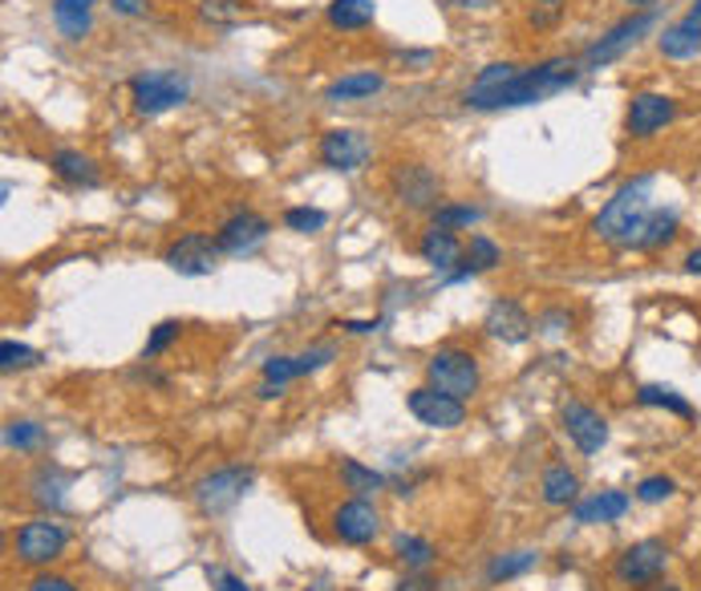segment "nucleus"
<instances>
[{"label":"nucleus","mask_w":701,"mask_h":591,"mask_svg":"<svg viewBox=\"0 0 701 591\" xmlns=\"http://www.w3.org/2000/svg\"><path fill=\"white\" fill-rule=\"evenodd\" d=\"M114 12H123V17H138V12H146V0H110Z\"/></svg>","instance_id":"obj_48"},{"label":"nucleus","mask_w":701,"mask_h":591,"mask_svg":"<svg viewBox=\"0 0 701 591\" xmlns=\"http://www.w3.org/2000/svg\"><path fill=\"white\" fill-rule=\"evenodd\" d=\"M629 4H641V9H649V4H653V0H629Z\"/></svg>","instance_id":"obj_54"},{"label":"nucleus","mask_w":701,"mask_h":591,"mask_svg":"<svg viewBox=\"0 0 701 591\" xmlns=\"http://www.w3.org/2000/svg\"><path fill=\"white\" fill-rule=\"evenodd\" d=\"M341 328H345V333H378L381 328V321H341Z\"/></svg>","instance_id":"obj_49"},{"label":"nucleus","mask_w":701,"mask_h":591,"mask_svg":"<svg viewBox=\"0 0 701 591\" xmlns=\"http://www.w3.org/2000/svg\"><path fill=\"white\" fill-rule=\"evenodd\" d=\"M267 232H272V224H267L264 215L256 211H235L227 215L220 224V232H215V244H220L223 256H252L260 244L267 239Z\"/></svg>","instance_id":"obj_16"},{"label":"nucleus","mask_w":701,"mask_h":591,"mask_svg":"<svg viewBox=\"0 0 701 591\" xmlns=\"http://www.w3.org/2000/svg\"><path fill=\"white\" fill-rule=\"evenodd\" d=\"M636 402L649 405V410H669L673 417H693V405L678 390H669V385H641Z\"/></svg>","instance_id":"obj_31"},{"label":"nucleus","mask_w":701,"mask_h":591,"mask_svg":"<svg viewBox=\"0 0 701 591\" xmlns=\"http://www.w3.org/2000/svg\"><path fill=\"white\" fill-rule=\"evenodd\" d=\"M669 543L665 539H636V543H629L616 555L613 563V575L616 583H624V588H653V583L665 575L669 568Z\"/></svg>","instance_id":"obj_5"},{"label":"nucleus","mask_w":701,"mask_h":591,"mask_svg":"<svg viewBox=\"0 0 701 591\" xmlns=\"http://www.w3.org/2000/svg\"><path fill=\"white\" fill-rule=\"evenodd\" d=\"M317 158L329 170H361L373 162V142L361 130H353V126H333L317 142Z\"/></svg>","instance_id":"obj_12"},{"label":"nucleus","mask_w":701,"mask_h":591,"mask_svg":"<svg viewBox=\"0 0 701 591\" xmlns=\"http://www.w3.org/2000/svg\"><path fill=\"white\" fill-rule=\"evenodd\" d=\"M37 361H41V353L21 345V341H4V345H0V368H4V373H12V368H33Z\"/></svg>","instance_id":"obj_38"},{"label":"nucleus","mask_w":701,"mask_h":591,"mask_svg":"<svg viewBox=\"0 0 701 591\" xmlns=\"http://www.w3.org/2000/svg\"><path fill=\"white\" fill-rule=\"evenodd\" d=\"M393 555L406 563V571H426L438 559V551H435V543L422 535H398L393 539Z\"/></svg>","instance_id":"obj_30"},{"label":"nucleus","mask_w":701,"mask_h":591,"mask_svg":"<svg viewBox=\"0 0 701 591\" xmlns=\"http://www.w3.org/2000/svg\"><path fill=\"white\" fill-rule=\"evenodd\" d=\"M450 4H458V9H479V4H490V0H450Z\"/></svg>","instance_id":"obj_52"},{"label":"nucleus","mask_w":701,"mask_h":591,"mask_svg":"<svg viewBox=\"0 0 701 591\" xmlns=\"http://www.w3.org/2000/svg\"><path fill=\"white\" fill-rule=\"evenodd\" d=\"M53 24L66 41H81L94 29V0H53Z\"/></svg>","instance_id":"obj_24"},{"label":"nucleus","mask_w":701,"mask_h":591,"mask_svg":"<svg viewBox=\"0 0 701 591\" xmlns=\"http://www.w3.org/2000/svg\"><path fill=\"white\" fill-rule=\"evenodd\" d=\"M564 12H568V0H535L532 9H527V24H532L535 33H544V29H556L564 21Z\"/></svg>","instance_id":"obj_34"},{"label":"nucleus","mask_w":701,"mask_h":591,"mask_svg":"<svg viewBox=\"0 0 701 591\" xmlns=\"http://www.w3.org/2000/svg\"><path fill=\"white\" fill-rule=\"evenodd\" d=\"M426 381L435 385V390L450 393L458 402H470L483 385V373H479V357L470 353V348H458V345H442L435 357L426 361Z\"/></svg>","instance_id":"obj_3"},{"label":"nucleus","mask_w":701,"mask_h":591,"mask_svg":"<svg viewBox=\"0 0 701 591\" xmlns=\"http://www.w3.org/2000/svg\"><path fill=\"white\" fill-rule=\"evenodd\" d=\"M418 256L430 264L435 272H450L463 259V244H458L455 232H446V227H426L422 239H418Z\"/></svg>","instance_id":"obj_22"},{"label":"nucleus","mask_w":701,"mask_h":591,"mask_svg":"<svg viewBox=\"0 0 701 591\" xmlns=\"http://www.w3.org/2000/svg\"><path fill=\"white\" fill-rule=\"evenodd\" d=\"M199 17L207 24H240L244 0H199Z\"/></svg>","instance_id":"obj_35"},{"label":"nucleus","mask_w":701,"mask_h":591,"mask_svg":"<svg viewBox=\"0 0 701 591\" xmlns=\"http://www.w3.org/2000/svg\"><path fill=\"white\" fill-rule=\"evenodd\" d=\"M653 175H636V179L621 183L616 195L601 207V215L592 219V235L601 244L624 247L636 235V227L645 224V215L653 211Z\"/></svg>","instance_id":"obj_1"},{"label":"nucleus","mask_w":701,"mask_h":591,"mask_svg":"<svg viewBox=\"0 0 701 591\" xmlns=\"http://www.w3.org/2000/svg\"><path fill=\"white\" fill-rule=\"evenodd\" d=\"M398 61L410 69V73H426V69L435 66V53H430V49H410V53H401Z\"/></svg>","instance_id":"obj_44"},{"label":"nucleus","mask_w":701,"mask_h":591,"mask_svg":"<svg viewBox=\"0 0 701 591\" xmlns=\"http://www.w3.org/2000/svg\"><path fill=\"white\" fill-rule=\"evenodd\" d=\"M673 118H678V98H669V93H658V90H641L629 98L624 135L636 138V142H645V138L661 135Z\"/></svg>","instance_id":"obj_10"},{"label":"nucleus","mask_w":701,"mask_h":591,"mask_svg":"<svg viewBox=\"0 0 701 591\" xmlns=\"http://www.w3.org/2000/svg\"><path fill=\"white\" fill-rule=\"evenodd\" d=\"M678 211L673 207H653L645 215V224L636 227V235L629 239L624 247H633V252H658V247L673 244V235H678Z\"/></svg>","instance_id":"obj_20"},{"label":"nucleus","mask_w":701,"mask_h":591,"mask_svg":"<svg viewBox=\"0 0 701 591\" xmlns=\"http://www.w3.org/2000/svg\"><path fill=\"white\" fill-rule=\"evenodd\" d=\"M629 506H633V499H629L624 491H596V494H588V499H580L576 506H572V519H576L580 526L621 523L624 514H629Z\"/></svg>","instance_id":"obj_19"},{"label":"nucleus","mask_w":701,"mask_h":591,"mask_svg":"<svg viewBox=\"0 0 701 591\" xmlns=\"http://www.w3.org/2000/svg\"><path fill=\"white\" fill-rule=\"evenodd\" d=\"M467 264H475L479 272H487V268H495V264H503V252H499L495 244H490L487 235H470Z\"/></svg>","instance_id":"obj_40"},{"label":"nucleus","mask_w":701,"mask_h":591,"mask_svg":"<svg viewBox=\"0 0 701 591\" xmlns=\"http://www.w3.org/2000/svg\"><path fill=\"white\" fill-rule=\"evenodd\" d=\"M559 422H564V434H568V442L580 450V454H601L604 446H608V417H604L601 410H592L588 402H564V410H559Z\"/></svg>","instance_id":"obj_13"},{"label":"nucleus","mask_w":701,"mask_h":591,"mask_svg":"<svg viewBox=\"0 0 701 591\" xmlns=\"http://www.w3.org/2000/svg\"><path fill=\"white\" fill-rule=\"evenodd\" d=\"M435 588H438L435 575H426V571H410V575L398 583V591H435Z\"/></svg>","instance_id":"obj_45"},{"label":"nucleus","mask_w":701,"mask_h":591,"mask_svg":"<svg viewBox=\"0 0 701 591\" xmlns=\"http://www.w3.org/2000/svg\"><path fill=\"white\" fill-rule=\"evenodd\" d=\"M645 591H681V588H678V583H665V580H658V583H653V588H645Z\"/></svg>","instance_id":"obj_53"},{"label":"nucleus","mask_w":701,"mask_h":591,"mask_svg":"<svg viewBox=\"0 0 701 591\" xmlns=\"http://www.w3.org/2000/svg\"><path fill=\"white\" fill-rule=\"evenodd\" d=\"M252 482H256V474H252L247 466H220L195 482L191 499H195V506H199L203 514H223L244 499Z\"/></svg>","instance_id":"obj_9"},{"label":"nucleus","mask_w":701,"mask_h":591,"mask_svg":"<svg viewBox=\"0 0 701 591\" xmlns=\"http://www.w3.org/2000/svg\"><path fill=\"white\" fill-rule=\"evenodd\" d=\"M33 486H37L33 499L45 502V506H61V502H66V494H61V486H66V482H61V474H57V470L49 474V466H45L41 474L33 479Z\"/></svg>","instance_id":"obj_41"},{"label":"nucleus","mask_w":701,"mask_h":591,"mask_svg":"<svg viewBox=\"0 0 701 591\" xmlns=\"http://www.w3.org/2000/svg\"><path fill=\"white\" fill-rule=\"evenodd\" d=\"M29 591H78V588H74L66 575H37V580L29 583Z\"/></svg>","instance_id":"obj_46"},{"label":"nucleus","mask_w":701,"mask_h":591,"mask_svg":"<svg viewBox=\"0 0 701 591\" xmlns=\"http://www.w3.org/2000/svg\"><path fill=\"white\" fill-rule=\"evenodd\" d=\"M678 494V482L669 479V474H649V479L636 482L633 499L636 502H649V506H658V502H669Z\"/></svg>","instance_id":"obj_33"},{"label":"nucleus","mask_w":701,"mask_h":591,"mask_svg":"<svg viewBox=\"0 0 701 591\" xmlns=\"http://www.w3.org/2000/svg\"><path fill=\"white\" fill-rule=\"evenodd\" d=\"M483 328H487V336H495V341H503V345H524L527 336H532V316H527V308L519 301H512V296H503V301H495L487 308V321H483Z\"/></svg>","instance_id":"obj_18"},{"label":"nucleus","mask_w":701,"mask_h":591,"mask_svg":"<svg viewBox=\"0 0 701 591\" xmlns=\"http://www.w3.org/2000/svg\"><path fill=\"white\" fill-rule=\"evenodd\" d=\"M584 73L576 57H552V61H539V66L519 69V78L507 86L499 110H515V106H535V101L552 98V93H564L576 86V78Z\"/></svg>","instance_id":"obj_2"},{"label":"nucleus","mask_w":701,"mask_h":591,"mask_svg":"<svg viewBox=\"0 0 701 591\" xmlns=\"http://www.w3.org/2000/svg\"><path fill=\"white\" fill-rule=\"evenodd\" d=\"M685 17H690V21H693V24H698V29H701V0H693V4H690V12H685Z\"/></svg>","instance_id":"obj_51"},{"label":"nucleus","mask_w":701,"mask_h":591,"mask_svg":"<svg viewBox=\"0 0 701 591\" xmlns=\"http://www.w3.org/2000/svg\"><path fill=\"white\" fill-rule=\"evenodd\" d=\"M178 333H183V324H178V321H163V324H155V333H150V341H146L143 357H146V361L163 357V353H167V348L178 341Z\"/></svg>","instance_id":"obj_39"},{"label":"nucleus","mask_w":701,"mask_h":591,"mask_svg":"<svg viewBox=\"0 0 701 591\" xmlns=\"http://www.w3.org/2000/svg\"><path fill=\"white\" fill-rule=\"evenodd\" d=\"M519 69L524 66H515V61H490V66H483L475 73V81L467 86V93H463V106H470V110H499L503 93L519 78Z\"/></svg>","instance_id":"obj_17"},{"label":"nucleus","mask_w":701,"mask_h":591,"mask_svg":"<svg viewBox=\"0 0 701 591\" xmlns=\"http://www.w3.org/2000/svg\"><path fill=\"white\" fill-rule=\"evenodd\" d=\"M658 24V12L653 9H641L633 12V17H624V21H616L608 33L601 37V41H592L588 49H584V57H580V66L584 69H604V66H613V61H621L629 49L641 41V37L649 33Z\"/></svg>","instance_id":"obj_7"},{"label":"nucleus","mask_w":701,"mask_h":591,"mask_svg":"<svg viewBox=\"0 0 701 591\" xmlns=\"http://www.w3.org/2000/svg\"><path fill=\"white\" fill-rule=\"evenodd\" d=\"M390 195L406 211H435L442 199V179L426 162H398L390 170Z\"/></svg>","instance_id":"obj_8"},{"label":"nucleus","mask_w":701,"mask_h":591,"mask_svg":"<svg viewBox=\"0 0 701 591\" xmlns=\"http://www.w3.org/2000/svg\"><path fill=\"white\" fill-rule=\"evenodd\" d=\"M539 563V551L535 546H519V551H507V555H495L487 568V580L490 583H503V580H519L527 571Z\"/></svg>","instance_id":"obj_28"},{"label":"nucleus","mask_w":701,"mask_h":591,"mask_svg":"<svg viewBox=\"0 0 701 591\" xmlns=\"http://www.w3.org/2000/svg\"><path fill=\"white\" fill-rule=\"evenodd\" d=\"M324 224H329V215H324L321 207H289V211H284V227H289V232L317 235Z\"/></svg>","instance_id":"obj_36"},{"label":"nucleus","mask_w":701,"mask_h":591,"mask_svg":"<svg viewBox=\"0 0 701 591\" xmlns=\"http://www.w3.org/2000/svg\"><path fill=\"white\" fill-rule=\"evenodd\" d=\"M381 86H386V78H381V73H373V69H357V73L337 78L333 86L324 90V98H329V101H361V98H373Z\"/></svg>","instance_id":"obj_27"},{"label":"nucleus","mask_w":701,"mask_h":591,"mask_svg":"<svg viewBox=\"0 0 701 591\" xmlns=\"http://www.w3.org/2000/svg\"><path fill=\"white\" fill-rule=\"evenodd\" d=\"M406 410L422 425H430V430H458V425L467 422V402H458V397L435 390V385H418L406 397Z\"/></svg>","instance_id":"obj_14"},{"label":"nucleus","mask_w":701,"mask_h":591,"mask_svg":"<svg viewBox=\"0 0 701 591\" xmlns=\"http://www.w3.org/2000/svg\"><path fill=\"white\" fill-rule=\"evenodd\" d=\"M49 167H53L57 179L69 183V187H98V162L89 155H81V150H57V155L49 158Z\"/></svg>","instance_id":"obj_25"},{"label":"nucleus","mask_w":701,"mask_h":591,"mask_svg":"<svg viewBox=\"0 0 701 591\" xmlns=\"http://www.w3.org/2000/svg\"><path fill=\"white\" fill-rule=\"evenodd\" d=\"M215 580V591H247V583L240 580V575H232V571H212Z\"/></svg>","instance_id":"obj_47"},{"label":"nucleus","mask_w":701,"mask_h":591,"mask_svg":"<svg viewBox=\"0 0 701 591\" xmlns=\"http://www.w3.org/2000/svg\"><path fill=\"white\" fill-rule=\"evenodd\" d=\"M220 244H215L212 235H203V232H187V235H178L175 244L167 247V256H163V264H167L175 276H191V279H199V276H212L215 268H220Z\"/></svg>","instance_id":"obj_11"},{"label":"nucleus","mask_w":701,"mask_h":591,"mask_svg":"<svg viewBox=\"0 0 701 591\" xmlns=\"http://www.w3.org/2000/svg\"><path fill=\"white\" fill-rule=\"evenodd\" d=\"M301 377V368H296V357H272L264 361V381L272 385H289V381Z\"/></svg>","instance_id":"obj_42"},{"label":"nucleus","mask_w":701,"mask_h":591,"mask_svg":"<svg viewBox=\"0 0 701 591\" xmlns=\"http://www.w3.org/2000/svg\"><path fill=\"white\" fill-rule=\"evenodd\" d=\"M45 442V430L37 422H9L4 430V446L9 450H37Z\"/></svg>","instance_id":"obj_37"},{"label":"nucleus","mask_w":701,"mask_h":591,"mask_svg":"<svg viewBox=\"0 0 701 591\" xmlns=\"http://www.w3.org/2000/svg\"><path fill=\"white\" fill-rule=\"evenodd\" d=\"M681 264H685V272H690V276H701V247L685 252V259H681Z\"/></svg>","instance_id":"obj_50"},{"label":"nucleus","mask_w":701,"mask_h":591,"mask_svg":"<svg viewBox=\"0 0 701 591\" xmlns=\"http://www.w3.org/2000/svg\"><path fill=\"white\" fill-rule=\"evenodd\" d=\"M539 499L547 506H572L580 499V479L576 470H568L564 462H552V466L539 474Z\"/></svg>","instance_id":"obj_23"},{"label":"nucleus","mask_w":701,"mask_h":591,"mask_svg":"<svg viewBox=\"0 0 701 591\" xmlns=\"http://www.w3.org/2000/svg\"><path fill=\"white\" fill-rule=\"evenodd\" d=\"M658 49H661V57H669V61H698L701 57V29L690 21V17H681V21H673V24L661 29Z\"/></svg>","instance_id":"obj_21"},{"label":"nucleus","mask_w":701,"mask_h":591,"mask_svg":"<svg viewBox=\"0 0 701 591\" xmlns=\"http://www.w3.org/2000/svg\"><path fill=\"white\" fill-rule=\"evenodd\" d=\"M341 482H345V491H353L357 499H366V494H378L386 491V474H378L373 466H361L357 457H341Z\"/></svg>","instance_id":"obj_29"},{"label":"nucleus","mask_w":701,"mask_h":591,"mask_svg":"<svg viewBox=\"0 0 701 591\" xmlns=\"http://www.w3.org/2000/svg\"><path fill=\"white\" fill-rule=\"evenodd\" d=\"M187 98H191V81L187 73H178V69H143V73L130 78L134 114H143V118L175 110V106H183Z\"/></svg>","instance_id":"obj_4"},{"label":"nucleus","mask_w":701,"mask_h":591,"mask_svg":"<svg viewBox=\"0 0 701 591\" xmlns=\"http://www.w3.org/2000/svg\"><path fill=\"white\" fill-rule=\"evenodd\" d=\"M333 535L349 546H366L381 535V511L366 499H349L333 511Z\"/></svg>","instance_id":"obj_15"},{"label":"nucleus","mask_w":701,"mask_h":591,"mask_svg":"<svg viewBox=\"0 0 701 591\" xmlns=\"http://www.w3.org/2000/svg\"><path fill=\"white\" fill-rule=\"evenodd\" d=\"M483 219L479 207H470V203H438L435 211H430V224L446 227V232H458V227H475Z\"/></svg>","instance_id":"obj_32"},{"label":"nucleus","mask_w":701,"mask_h":591,"mask_svg":"<svg viewBox=\"0 0 701 591\" xmlns=\"http://www.w3.org/2000/svg\"><path fill=\"white\" fill-rule=\"evenodd\" d=\"M66 546H69V526L49 519V514L21 523V531H17V539H12V551H17V559H21L25 568H45V563H53V559L66 555Z\"/></svg>","instance_id":"obj_6"},{"label":"nucleus","mask_w":701,"mask_h":591,"mask_svg":"<svg viewBox=\"0 0 701 591\" xmlns=\"http://www.w3.org/2000/svg\"><path fill=\"white\" fill-rule=\"evenodd\" d=\"M378 17V0H329V24L341 33H361Z\"/></svg>","instance_id":"obj_26"},{"label":"nucleus","mask_w":701,"mask_h":591,"mask_svg":"<svg viewBox=\"0 0 701 591\" xmlns=\"http://www.w3.org/2000/svg\"><path fill=\"white\" fill-rule=\"evenodd\" d=\"M337 357L333 345H317V348H304L301 357H296V368H301V377H309V373H317V368H324L329 361Z\"/></svg>","instance_id":"obj_43"}]
</instances>
